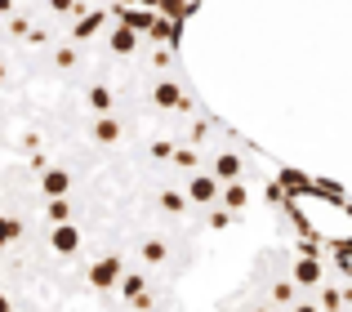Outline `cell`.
Returning <instances> with one entry per match:
<instances>
[{"label":"cell","mask_w":352,"mask_h":312,"mask_svg":"<svg viewBox=\"0 0 352 312\" xmlns=\"http://www.w3.org/2000/svg\"><path fill=\"white\" fill-rule=\"evenodd\" d=\"M236 174H241V156L236 152H219L214 156V179L219 183H236Z\"/></svg>","instance_id":"obj_6"},{"label":"cell","mask_w":352,"mask_h":312,"mask_svg":"<svg viewBox=\"0 0 352 312\" xmlns=\"http://www.w3.org/2000/svg\"><path fill=\"white\" fill-rule=\"evenodd\" d=\"M165 241H143V263H165Z\"/></svg>","instance_id":"obj_16"},{"label":"cell","mask_w":352,"mask_h":312,"mask_svg":"<svg viewBox=\"0 0 352 312\" xmlns=\"http://www.w3.org/2000/svg\"><path fill=\"white\" fill-rule=\"evenodd\" d=\"M321 308H326V312H339V308H344V290L326 286V290H321Z\"/></svg>","instance_id":"obj_17"},{"label":"cell","mask_w":352,"mask_h":312,"mask_svg":"<svg viewBox=\"0 0 352 312\" xmlns=\"http://www.w3.org/2000/svg\"><path fill=\"white\" fill-rule=\"evenodd\" d=\"M89 107H94L98 116H112V89H107V85H94V89H89Z\"/></svg>","instance_id":"obj_12"},{"label":"cell","mask_w":352,"mask_h":312,"mask_svg":"<svg viewBox=\"0 0 352 312\" xmlns=\"http://www.w3.org/2000/svg\"><path fill=\"white\" fill-rule=\"evenodd\" d=\"M120 281H125V263H120L116 254H107V259H98L94 268H89V286L94 290H112Z\"/></svg>","instance_id":"obj_2"},{"label":"cell","mask_w":352,"mask_h":312,"mask_svg":"<svg viewBox=\"0 0 352 312\" xmlns=\"http://www.w3.org/2000/svg\"><path fill=\"white\" fill-rule=\"evenodd\" d=\"M107 45H112L116 54H134V49H138V32H129V27H116Z\"/></svg>","instance_id":"obj_11"},{"label":"cell","mask_w":352,"mask_h":312,"mask_svg":"<svg viewBox=\"0 0 352 312\" xmlns=\"http://www.w3.org/2000/svg\"><path fill=\"white\" fill-rule=\"evenodd\" d=\"M120 18H125L129 32H138V27L147 32V27H152V14H143V9H120Z\"/></svg>","instance_id":"obj_14"},{"label":"cell","mask_w":352,"mask_h":312,"mask_svg":"<svg viewBox=\"0 0 352 312\" xmlns=\"http://www.w3.org/2000/svg\"><path fill=\"white\" fill-rule=\"evenodd\" d=\"M41 192L50 201H67L72 197V170H45L41 174Z\"/></svg>","instance_id":"obj_3"},{"label":"cell","mask_w":352,"mask_h":312,"mask_svg":"<svg viewBox=\"0 0 352 312\" xmlns=\"http://www.w3.org/2000/svg\"><path fill=\"white\" fill-rule=\"evenodd\" d=\"M18 236H23V219H14V214H9L5 223H0V241H5V245H14Z\"/></svg>","instance_id":"obj_15"},{"label":"cell","mask_w":352,"mask_h":312,"mask_svg":"<svg viewBox=\"0 0 352 312\" xmlns=\"http://www.w3.org/2000/svg\"><path fill=\"white\" fill-rule=\"evenodd\" d=\"M344 268H348V272H352V259H348V263H344Z\"/></svg>","instance_id":"obj_24"},{"label":"cell","mask_w":352,"mask_h":312,"mask_svg":"<svg viewBox=\"0 0 352 312\" xmlns=\"http://www.w3.org/2000/svg\"><path fill=\"white\" fill-rule=\"evenodd\" d=\"M294 286H321V263L317 259H294Z\"/></svg>","instance_id":"obj_8"},{"label":"cell","mask_w":352,"mask_h":312,"mask_svg":"<svg viewBox=\"0 0 352 312\" xmlns=\"http://www.w3.org/2000/svg\"><path fill=\"white\" fill-rule=\"evenodd\" d=\"M50 245H54V254H63V259H72V254L80 250V227H72V223L54 227V232H50Z\"/></svg>","instance_id":"obj_4"},{"label":"cell","mask_w":352,"mask_h":312,"mask_svg":"<svg viewBox=\"0 0 352 312\" xmlns=\"http://www.w3.org/2000/svg\"><path fill=\"white\" fill-rule=\"evenodd\" d=\"M250 312H267V308H250Z\"/></svg>","instance_id":"obj_25"},{"label":"cell","mask_w":352,"mask_h":312,"mask_svg":"<svg viewBox=\"0 0 352 312\" xmlns=\"http://www.w3.org/2000/svg\"><path fill=\"white\" fill-rule=\"evenodd\" d=\"M152 103L165 107V112H174V107H188V98H183V89L174 85V80H156L152 85Z\"/></svg>","instance_id":"obj_5"},{"label":"cell","mask_w":352,"mask_h":312,"mask_svg":"<svg viewBox=\"0 0 352 312\" xmlns=\"http://www.w3.org/2000/svg\"><path fill=\"white\" fill-rule=\"evenodd\" d=\"M232 223V210H210V227H228Z\"/></svg>","instance_id":"obj_21"},{"label":"cell","mask_w":352,"mask_h":312,"mask_svg":"<svg viewBox=\"0 0 352 312\" xmlns=\"http://www.w3.org/2000/svg\"><path fill=\"white\" fill-rule=\"evenodd\" d=\"M188 201H192V205H210V210H214V201H223V183H219L214 174H192Z\"/></svg>","instance_id":"obj_1"},{"label":"cell","mask_w":352,"mask_h":312,"mask_svg":"<svg viewBox=\"0 0 352 312\" xmlns=\"http://www.w3.org/2000/svg\"><path fill=\"white\" fill-rule=\"evenodd\" d=\"M50 219H54V227L72 223V214H67V201H50Z\"/></svg>","instance_id":"obj_19"},{"label":"cell","mask_w":352,"mask_h":312,"mask_svg":"<svg viewBox=\"0 0 352 312\" xmlns=\"http://www.w3.org/2000/svg\"><path fill=\"white\" fill-rule=\"evenodd\" d=\"M94 139L98 143H120V121H112V116H98V121H94Z\"/></svg>","instance_id":"obj_10"},{"label":"cell","mask_w":352,"mask_h":312,"mask_svg":"<svg viewBox=\"0 0 352 312\" xmlns=\"http://www.w3.org/2000/svg\"><path fill=\"white\" fill-rule=\"evenodd\" d=\"M272 304H294V281H276L272 286Z\"/></svg>","instance_id":"obj_18"},{"label":"cell","mask_w":352,"mask_h":312,"mask_svg":"<svg viewBox=\"0 0 352 312\" xmlns=\"http://www.w3.org/2000/svg\"><path fill=\"white\" fill-rule=\"evenodd\" d=\"M76 63V49H58V67H72Z\"/></svg>","instance_id":"obj_22"},{"label":"cell","mask_w":352,"mask_h":312,"mask_svg":"<svg viewBox=\"0 0 352 312\" xmlns=\"http://www.w3.org/2000/svg\"><path fill=\"white\" fill-rule=\"evenodd\" d=\"M245 201H250V192L241 183H228L223 188V210H245Z\"/></svg>","instance_id":"obj_13"},{"label":"cell","mask_w":352,"mask_h":312,"mask_svg":"<svg viewBox=\"0 0 352 312\" xmlns=\"http://www.w3.org/2000/svg\"><path fill=\"white\" fill-rule=\"evenodd\" d=\"M120 290H125V299H129V304H134L138 312H147V308H152V299H147V286H143V277H125V281H120Z\"/></svg>","instance_id":"obj_7"},{"label":"cell","mask_w":352,"mask_h":312,"mask_svg":"<svg viewBox=\"0 0 352 312\" xmlns=\"http://www.w3.org/2000/svg\"><path fill=\"white\" fill-rule=\"evenodd\" d=\"M174 165H183V170H197V152L179 148V152H174Z\"/></svg>","instance_id":"obj_20"},{"label":"cell","mask_w":352,"mask_h":312,"mask_svg":"<svg viewBox=\"0 0 352 312\" xmlns=\"http://www.w3.org/2000/svg\"><path fill=\"white\" fill-rule=\"evenodd\" d=\"M50 5L58 9V14H67V9H72V0H50Z\"/></svg>","instance_id":"obj_23"},{"label":"cell","mask_w":352,"mask_h":312,"mask_svg":"<svg viewBox=\"0 0 352 312\" xmlns=\"http://www.w3.org/2000/svg\"><path fill=\"white\" fill-rule=\"evenodd\" d=\"M156 201H161V210H165V214H188V205H192V201H188V192H161Z\"/></svg>","instance_id":"obj_9"}]
</instances>
